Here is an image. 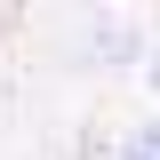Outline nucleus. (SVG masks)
<instances>
[{"label": "nucleus", "mask_w": 160, "mask_h": 160, "mask_svg": "<svg viewBox=\"0 0 160 160\" xmlns=\"http://www.w3.org/2000/svg\"><path fill=\"white\" fill-rule=\"evenodd\" d=\"M120 160H160V120H136L128 144H120Z\"/></svg>", "instance_id": "f257e3e1"}, {"label": "nucleus", "mask_w": 160, "mask_h": 160, "mask_svg": "<svg viewBox=\"0 0 160 160\" xmlns=\"http://www.w3.org/2000/svg\"><path fill=\"white\" fill-rule=\"evenodd\" d=\"M144 88H152V96H160V48H152V56H144Z\"/></svg>", "instance_id": "f03ea898"}]
</instances>
